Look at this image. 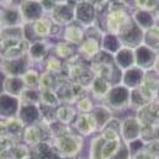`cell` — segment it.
I'll return each instance as SVG.
<instances>
[{"label": "cell", "instance_id": "cell-1", "mask_svg": "<svg viewBox=\"0 0 159 159\" xmlns=\"http://www.w3.org/2000/svg\"><path fill=\"white\" fill-rule=\"evenodd\" d=\"M53 144L59 153L61 158H77L83 149L84 139L79 133L69 131L53 139Z\"/></svg>", "mask_w": 159, "mask_h": 159}, {"label": "cell", "instance_id": "cell-2", "mask_svg": "<svg viewBox=\"0 0 159 159\" xmlns=\"http://www.w3.org/2000/svg\"><path fill=\"white\" fill-rule=\"evenodd\" d=\"M120 41L122 43V47L136 49L137 47L143 44V37H144V31L133 21L132 15L129 19L123 24L121 30L117 34Z\"/></svg>", "mask_w": 159, "mask_h": 159}, {"label": "cell", "instance_id": "cell-3", "mask_svg": "<svg viewBox=\"0 0 159 159\" xmlns=\"http://www.w3.org/2000/svg\"><path fill=\"white\" fill-rule=\"evenodd\" d=\"M105 105L112 111H123L131 106V90L122 84L114 85L105 98Z\"/></svg>", "mask_w": 159, "mask_h": 159}, {"label": "cell", "instance_id": "cell-4", "mask_svg": "<svg viewBox=\"0 0 159 159\" xmlns=\"http://www.w3.org/2000/svg\"><path fill=\"white\" fill-rule=\"evenodd\" d=\"M15 1H1V29H15L22 27L24 20L20 11V2L14 4Z\"/></svg>", "mask_w": 159, "mask_h": 159}, {"label": "cell", "instance_id": "cell-5", "mask_svg": "<svg viewBox=\"0 0 159 159\" xmlns=\"http://www.w3.org/2000/svg\"><path fill=\"white\" fill-rule=\"evenodd\" d=\"M75 4H72L70 1H58V5L54 7V10L49 14V19L58 26H69L73 22H75Z\"/></svg>", "mask_w": 159, "mask_h": 159}, {"label": "cell", "instance_id": "cell-6", "mask_svg": "<svg viewBox=\"0 0 159 159\" xmlns=\"http://www.w3.org/2000/svg\"><path fill=\"white\" fill-rule=\"evenodd\" d=\"M75 22L84 29L95 26L98 11L91 1H77L75 4Z\"/></svg>", "mask_w": 159, "mask_h": 159}, {"label": "cell", "instance_id": "cell-7", "mask_svg": "<svg viewBox=\"0 0 159 159\" xmlns=\"http://www.w3.org/2000/svg\"><path fill=\"white\" fill-rule=\"evenodd\" d=\"M141 132H142V125L139 123L136 116H128L121 121L120 136L125 143L128 144L133 141L139 139Z\"/></svg>", "mask_w": 159, "mask_h": 159}, {"label": "cell", "instance_id": "cell-8", "mask_svg": "<svg viewBox=\"0 0 159 159\" xmlns=\"http://www.w3.org/2000/svg\"><path fill=\"white\" fill-rule=\"evenodd\" d=\"M20 11L22 15L24 25L35 24L36 21L44 17V9L41 1L36 0H25L20 2Z\"/></svg>", "mask_w": 159, "mask_h": 159}, {"label": "cell", "instance_id": "cell-9", "mask_svg": "<svg viewBox=\"0 0 159 159\" xmlns=\"http://www.w3.org/2000/svg\"><path fill=\"white\" fill-rule=\"evenodd\" d=\"M158 53L153 49L148 48L147 46L142 44L134 49V58H136V67L142 69L143 72H149L154 69Z\"/></svg>", "mask_w": 159, "mask_h": 159}, {"label": "cell", "instance_id": "cell-10", "mask_svg": "<svg viewBox=\"0 0 159 159\" xmlns=\"http://www.w3.org/2000/svg\"><path fill=\"white\" fill-rule=\"evenodd\" d=\"M31 62L27 56L20 59L1 61V72L6 77H22L29 69H31Z\"/></svg>", "mask_w": 159, "mask_h": 159}, {"label": "cell", "instance_id": "cell-11", "mask_svg": "<svg viewBox=\"0 0 159 159\" xmlns=\"http://www.w3.org/2000/svg\"><path fill=\"white\" fill-rule=\"evenodd\" d=\"M136 117L142 126H159V104L154 100L136 111Z\"/></svg>", "mask_w": 159, "mask_h": 159}, {"label": "cell", "instance_id": "cell-12", "mask_svg": "<svg viewBox=\"0 0 159 159\" xmlns=\"http://www.w3.org/2000/svg\"><path fill=\"white\" fill-rule=\"evenodd\" d=\"M78 49V54L83 61H93L101 52V40L94 36H86Z\"/></svg>", "mask_w": 159, "mask_h": 159}, {"label": "cell", "instance_id": "cell-13", "mask_svg": "<svg viewBox=\"0 0 159 159\" xmlns=\"http://www.w3.org/2000/svg\"><path fill=\"white\" fill-rule=\"evenodd\" d=\"M17 119L21 121V123L25 127L40 123L42 122L40 106L34 104H21L17 114Z\"/></svg>", "mask_w": 159, "mask_h": 159}, {"label": "cell", "instance_id": "cell-14", "mask_svg": "<svg viewBox=\"0 0 159 159\" xmlns=\"http://www.w3.org/2000/svg\"><path fill=\"white\" fill-rule=\"evenodd\" d=\"M156 100V94L147 89L144 85L131 90V106L133 110H139L143 106L151 104L152 101Z\"/></svg>", "mask_w": 159, "mask_h": 159}, {"label": "cell", "instance_id": "cell-15", "mask_svg": "<svg viewBox=\"0 0 159 159\" xmlns=\"http://www.w3.org/2000/svg\"><path fill=\"white\" fill-rule=\"evenodd\" d=\"M131 14L127 11H107L105 15V29L106 32L117 35L123 24L129 19Z\"/></svg>", "mask_w": 159, "mask_h": 159}, {"label": "cell", "instance_id": "cell-16", "mask_svg": "<svg viewBox=\"0 0 159 159\" xmlns=\"http://www.w3.org/2000/svg\"><path fill=\"white\" fill-rule=\"evenodd\" d=\"M51 44L47 40H40L31 43L27 49V57L32 64H39L41 62H46V57L48 56Z\"/></svg>", "mask_w": 159, "mask_h": 159}, {"label": "cell", "instance_id": "cell-17", "mask_svg": "<svg viewBox=\"0 0 159 159\" xmlns=\"http://www.w3.org/2000/svg\"><path fill=\"white\" fill-rule=\"evenodd\" d=\"M0 112L1 119H14L17 117L19 110H20V99L14 98L11 95H7L5 93L1 94L0 98Z\"/></svg>", "mask_w": 159, "mask_h": 159}, {"label": "cell", "instance_id": "cell-18", "mask_svg": "<svg viewBox=\"0 0 159 159\" xmlns=\"http://www.w3.org/2000/svg\"><path fill=\"white\" fill-rule=\"evenodd\" d=\"M1 136H7L17 141H22V134L25 126L17 117L14 119H1Z\"/></svg>", "mask_w": 159, "mask_h": 159}, {"label": "cell", "instance_id": "cell-19", "mask_svg": "<svg viewBox=\"0 0 159 159\" xmlns=\"http://www.w3.org/2000/svg\"><path fill=\"white\" fill-rule=\"evenodd\" d=\"M144 75H146V72H143L142 69H139L138 67L134 66V67H132V68H129L122 73L121 84L125 85L126 88H128L129 90L137 89V88L143 85Z\"/></svg>", "mask_w": 159, "mask_h": 159}, {"label": "cell", "instance_id": "cell-20", "mask_svg": "<svg viewBox=\"0 0 159 159\" xmlns=\"http://www.w3.org/2000/svg\"><path fill=\"white\" fill-rule=\"evenodd\" d=\"M74 127L80 136H89L98 132V125L91 114H79L74 122Z\"/></svg>", "mask_w": 159, "mask_h": 159}, {"label": "cell", "instance_id": "cell-21", "mask_svg": "<svg viewBox=\"0 0 159 159\" xmlns=\"http://www.w3.org/2000/svg\"><path fill=\"white\" fill-rule=\"evenodd\" d=\"M63 40H64V42H67L72 46L79 47L83 43V41L85 40V29L78 25L77 22H73L72 25L64 27Z\"/></svg>", "mask_w": 159, "mask_h": 159}, {"label": "cell", "instance_id": "cell-22", "mask_svg": "<svg viewBox=\"0 0 159 159\" xmlns=\"http://www.w3.org/2000/svg\"><path fill=\"white\" fill-rule=\"evenodd\" d=\"M115 64L119 67V69L123 73L125 70L132 68L136 66V58H134V49L122 47L119 52L114 56Z\"/></svg>", "mask_w": 159, "mask_h": 159}, {"label": "cell", "instance_id": "cell-23", "mask_svg": "<svg viewBox=\"0 0 159 159\" xmlns=\"http://www.w3.org/2000/svg\"><path fill=\"white\" fill-rule=\"evenodd\" d=\"M26 89L22 77H6L2 81V90L5 94L20 99Z\"/></svg>", "mask_w": 159, "mask_h": 159}, {"label": "cell", "instance_id": "cell-24", "mask_svg": "<svg viewBox=\"0 0 159 159\" xmlns=\"http://www.w3.org/2000/svg\"><path fill=\"white\" fill-rule=\"evenodd\" d=\"M94 120L96 121L98 125V131L102 132L106 126L110 123V121L112 120V110H110L106 105H96L94 106L93 111L90 112Z\"/></svg>", "mask_w": 159, "mask_h": 159}, {"label": "cell", "instance_id": "cell-25", "mask_svg": "<svg viewBox=\"0 0 159 159\" xmlns=\"http://www.w3.org/2000/svg\"><path fill=\"white\" fill-rule=\"evenodd\" d=\"M132 19L143 31H147V30H149V29H152L157 25L156 14L151 12V11L134 10V12L132 14Z\"/></svg>", "mask_w": 159, "mask_h": 159}, {"label": "cell", "instance_id": "cell-26", "mask_svg": "<svg viewBox=\"0 0 159 159\" xmlns=\"http://www.w3.org/2000/svg\"><path fill=\"white\" fill-rule=\"evenodd\" d=\"M114 85L107 81L106 79H102L100 77H95L91 85H90V93L93 94V96L95 99H99V100H105V98L107 96V94L110 93L111 88Z\"/></svg>", "mask_w": 159, "mask_h": 159}, {"label": "cell", "instance_id": "cell-27", "mask_svg": "<svg viewBox=\"0 0 159 159\" xmlns=\"http://www.w3.org/2000/svg\"><path fill=\"white\" fill-rule=\"evenodd\" d=\"M31 152L39 159H62L53 142H43L31 148Z\"/></svg>", "mask_w": 159, "mask_h": 159}, {"label": "cell", "instance_id": "cell-28", "mask_svg": "<svg viewBox=\"0 0 159 159\" xmlns=\"http://www.w3.org/2000/svg\"><path fill=\"white\" fill-rule=\"evenodd\" d=\"M121 48H122V43L117 35L104 32L102 39H101V51L111 56H115Z\"/></svg>", "mask_w": 159, "mask_h": 159}, {"label": "cell", "instance_id": "cell-29", "mask_svg": "<svg viewBox=\"0 0 159 159\" xmlns=\"http://www.w3.org/2000/svg\"><path fill=\"white\" fill-rule=\"evenodd\" d=\"M53 26H54V22L49 17H47V16L42 17L41 20L36 21L35 24H32L34 31H35L36 36L40 40H47L48 37H51Z\"/></svg>", "mask_w": 159, "mask_h": 159}, {"label": "cell", "instance_id": "cell-30", "mask_svg": "<svg viewBox=\"0 0 159 159\" xmlns=\"http://www.w3.org/2000/svg\"><path fill=\"white\" fill-rule=\"evenodd\" d=\"M77 117H78V111L75 107H73V105L62 104L59 107H57V120L63 125L69 126L72 122H75Z\"/></svg>", "mask_w": 159, "mask_h": 159}, {"label": "cell", "instance_id": "cell-31", "mask_svg": "<svg viewBox=\"0 0 159 159\" xmlns=\"http://www.w3.org/2000/svg\"><path fill=\"white\" fill-rule=\"evenodd\" d=\"M54 53H56V57H58L59 59H64L67 62L78 54V49H75L74 46L67 42H58L54 46Z\"/></svg>", "mask_w": 159, "mask_h": 159}, {"label": "cell", "instance_id": "cell-32", "mask_svg": "<svg viewBox=\"0 0 159 159\" xmlns=\"http://www.w3.org/2000/svg\"><path fill=\"white\" fill-rule=\"evenodd\" d=\"M143 44L148 48L153 49L154 52L159 53V26L156 25L154 27L144 31L143 37Z\"/></svg>", "mask_w": 159, "mask_h": 159}, {"label": "cell", "instance_id": "cell-33", "mask_svg": "<svg viewBox=\"0 0 159 159\" xmlns=\"http://www.w3.org/2000/svg\"><path fill=\"white\" fill-rule=\"evenodd\" d=\"M105 143V138L102 134L95 136L90 141V147H89V159H102V147Z\"/></svg>", "mask_w": 159, "mask_h": 159}, {"label": "cell", "instance_id": "cell-34", "mask_svg": "<svg viewBox=\"0 0 159 159\" xmlns=\"http://www.w3.org/2000/svg\"><path fill=\"white\" fill-rule=\"evenodd\" d=\"M64 67H66V63H63L62 59H59L58 57H54V56L47 57V59L44 62V70H47L54 75H62L64 73Z\"/></svg>", "mask_w": 159, "mask_h": 159}, {"label": "cell", "instance_id": "cell-35", "mask_svg": "<svg viewBox=\"0 0 159 159\" xmlns=\"http://www.w3.org/2000/svg\"><path fill=\"white\" fill-rule=\"evenodd\" d=\"M40 78L41 74L39 73V70L35 69V68L29 69L22 75V80L25 83L26 89H40Z\"/></svg>", "mask_w": 159, "mask_h": 159}, {"label": "cell", "instance_id": "cell-36", "mask_svg": "<svg viewBox=\"0 0 159 159\" xmlns=\"http://www.w3.org/2000/svg\"><path fill=\"white\" fill-rule=\"evenodd\" d=\"M141 139L144 144L159 141V126H142Z\"/></svg>", "mask_w": 159, "mask_h": 159}, {"label": "cell", "instance_id": "cell-37", "mask_svg": "<svg viewBox=\"0 0 159 159\" xmlns=\"http://www.w3.org/2000/svg\"><path fill=\"white\" fill-rule=\"evenodd\" d=\"M21 104H41V90L40 89H25L22 95L20 96Z\"/></svg>", "mask_w": 159, "mask_h": 159}, {"label": "cell", "instance_id": "cell-38", "mask_svg": "<svg viewBox=\"0 0 159 159\" xmlns=\"http://www.w3.org/2000/svg\"><path fill=\"white\" fill-rule=\"evenodd\" d=\"M41 102L44 105L56 107V109L62 105L61 100L54 90H41Z\"/></svg>", "mask_w": 159, "mask_h": 159}, {"label": "cell", "instance_id": "cell-39", "mask_svg": "<svg viewBox=\"0 0 159 159\" xmlns=\"http://www.w3.org/2000/svg\"><path fill=\"white\" fill-rule=\"evenodd\" d=\"M57 85V75L44 70L41 73L40 90H54Z\"/></svg>", "mask_w": 159, "mask_h": 159}, {"label": "cell", "instance_id": "cell-40", "mask_svg": "<svg viewBox=\"0 0 159 159\" xmlns=\"http://www.w3.org/2000/svg\"><path fill=\"white\" fill-rule=\"evenodd\" d=\"M143 85L156 94V91H157V89H158L159 86V74L154 69H152L149 72H146Z\"/></svg>", "mask_w": 159, "mask_h": 159}, {"label": "cell", "instance_id": "cell-41", "mask_svg": "<svg viewBox=\"0 0 159 159\" xmlns=\"http://www.w3.org/2000/svg\"><path fill=\"white\" fill-rule=\"evenodd\" d=\"M132 2L136 10H146V11H151L154 14L159 7V0H137Z\"/></svg>", "mask_w": 159, "mask_h": 159}, {"label": "cell", "instance_id": "cell-42", "mask_svg": "<svg viewBox=\"0 0 159 159\" xmlns=\"http://www.w3.org/2000/svg\"><path fill=\"white\" fill-rule=\"evenodd\" d=\"M9 154L12 159H25L31 154V149H30L29 146L20 142L9 152Z\"/></svg>", "mask_w": 159, "mask_h": 159}, {"label": "cell", "instance_id": "cell-43", "mask_svg": "<svg viewBox=\"0 0 159 159\" xmlns=\"http://www.w3.org/2000/svg\"><path fill=\"white\" fill-rule=\"evenodd\" d=\"M93 109H94V105H93V101L89 96L80 99L77 102V111L79 114H90L93 111Z\"/></svg>", "mask_w": 159, "mask_h": 159}, {"label": "cell", "instance_id": "cell-44", "mask_svg": "<svg viewBox=\"0 0 159 159\" xmlns=\"http://www.w3.org/2000/svg\"><path fill=\"white\" fill-rule=\"evenodd\" d=\"M111 159H132L131 152H129V148H128V144L125 143V142L122 141L119 151L115 153V156H114Z\"/></svg>", "mask_w": 159, "mask_h": 159}, {"label": "cell", "instance_id": "cell-45", "mask_svg": "<svg viewBox=\"0 0 159 159\" xmlns=\"http://www.w3.org/2000/svg\"><path fill=\"white\" fill-rule=\"evenodd\" d=\"M144 147H146V144H144V142H143L141 138L137 139V141H133V142L128 143V148H129V152H131V156H132V157H133L134 154L139 153L141 151H143Z\"/></svg>", "mask_w": 159, "mask_h": 159}, {"label": "cell", "instance_id": "cell-46", "mask_svg": "<svg viewBox=\"0 0 159 159\" xmlns=\"http://www.w3.org/2000/svg\"><path fill=\"white\" fill-rule=\"evenodd\" d=\"M144 149L156 159H159V141L157 142H152V143H148L146 144Z\"/></svg>", "mask_w": 159, "mask_h": 159}, {"label": "cell", "instance_id": "cell-47", "mask_svg": "<svg viewBox=\"0 0 159 159\" xmlns=\"http://www.w3.org/2000/svg\"><path fill=\"white\" fill-rule=\"evenodd\" d=\"M41 4H42V6H43V9H44V12H46V14H51V12L54 10V7L58 5V1L43 0V1H41Z\"/></svg>", "mask_w": 159, "mask_h": 159}, {"label": "cell", "instance_id": "cell-48", "mask_svg": "<svg viewBox=\"0 0 159 159\" xmlns=\"http://www.w3.org/2000/svg\"><path fill=\"white\" fill-rule=\"evenodd\" d=\"M132 159H156V158H153L146 149H143V151H141L139 153L134 154V156L132 157Z\"/></svg>", "mask_w": 159, "mask_h": 159}, {"label": "cell", "instance_id": "cell-49", "mask_svg": "<svg viewBox=\"0 0 159 159\" xmlns=\"http://www.w3.org/2000/svg\"><path fill=\"white\" fill-rule=\"evenodd\" d=\"M154 70L159 74V53L157 56V61H156V66H154Z\"/></svg>", "mask_w": 159, "mask_h": 159}, {"label": "cell", "instance_id": "cell-50", "mask_svg": "<svg viewBox=\"0 0 159 159\" xmlns=\"http://www.w3.org/2000/svg\"><path fill=\"white\" fill-rule=\"evenodd\" d=\"M156 101L159 104V86L158 89H157V91H156Z\"/></svg>", "mask_w": 159, "mask_h": 159}, {"label": "cell", "instance_id": "cell-51", "mask_svg": "<svg viewBox=\"0 0 159 159\" xmlns=\"http://www.w3.org/2000/svg\"><path fill=\"white\" fill-rule=\"evenodd\" d=\"M156 19H157V25L159 26V7H158V10L156 11Z\"/></svg>", "mask_w": 159, "mask_h": 159}, {"label": "cell", "instance_id": "cell-52", "mask_svg": "<svg viewBox=\"0 0 159 159\" xmlns=\"http://www.w3.org/2000/svg\"><path fill=\"white\" fill-rule=\"evenodd\" d=\"M62 159H77V158H62Z\"/></svg>", "mask_w": 159, "mask_h": 159}]
</instances>
